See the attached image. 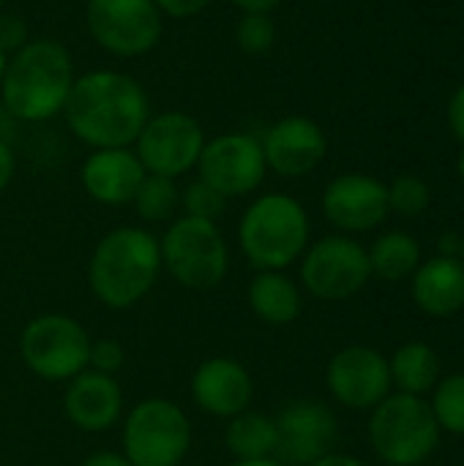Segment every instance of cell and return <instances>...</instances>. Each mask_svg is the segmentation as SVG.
<instances>
[{
    "label": "cell",
    "mask_w": 464,
    "mask_h": 466,
    "mask_svg": "<svg viewBox=\"0 0 464 466\" xmlns=\"http://www.w3.org/2000/svg\"><path fill=\"white\" fill-rule=\"evenodd\" d=\"M90 341L93 339L82 322L68 314L49 311L33 317L22 328L19 358L33 377L49 385H66L88 369Z\"/></svg>",
    "instance_id": "ba28073f"
},
{
    "label": "cell",
    "mask_w": 464,
    "mask_h": 466,
    "mask_svg": "<svg viewBox=\"0 0 464 466\" xmlns=\"http://www.w3.org/2000/svg\"><path fill=\"white\" fill-rule=\"evenodd\" d=\"M369 268L372 276L383 279V281H405L410 279L418 265H421V246L413 235L394 229L380 235L369 248Z\"/></svg>",
    "instance_id": "cb8c5ba5"
},
{
    "label": "cell",
    "mask_w": 464,
    "mask_h": 466,
    "mask_svg": "<svg viewBox=\"0 0 464 466\" xmlns=\"http://www.w3.org/2000/svg\"><path fill=\"white\" fill-rule=\"evenodd\" d=\"M0 8H3V0H0Z\"/></svg>",
    "instance_id": "7bdbcfd3"
},
{
    "label": "cell",
    "mask_w": 464,
    "mask_h": 466,
    "mask_svg": "<svg viewBox=\"0 0 464 466\" xmlns=\"http://www.w3.org/2000/svg\"><path fill=\"white\" fill-rule=\"evenodd\" d=\"M131 205L145 224H170L180 208V191L172 177L145 175Z\"/></svg>",
    "instance_id": "d4e9b609"
},
{
    "label": "cell",
    "mask_w": 464,
    "mask_h": 466,
    "mask_svg": "<svg viewBox=\"0 0 464 466\" xmlns=\"http://www.w3.org/2000/svg\"><path fill=\"white\" fill-rule=\"evenodd\" d=\"M457 167H459V175H462V180H464V150H462V156H459V164H457Z\"/></svg>",
    "instance_id": "60d3db41"
},
{
    "label": "cell",
    "mask_w": 464,
    "mask_h": 466,
    "mask_svg": "<svg viewBox=\"0 0 464 466\" xmlns=\"http://www.w3.org/2000/svg\"><path fill=\"white\" fill-rule=\"evenodd\" d=\"M459 259H462V265H464V235H462V254H459Z\"/></svg>",
    "instance_id": "b9f144b4"
},
{
    "label": "cell",
    "mask_w": 464,
    "mask_h": 466,
    "mask_svg": "<svg viewBox=\"0 0 464 466\" xmlns=\"http://www.w3.org/2000/svg\"><path fill=\"white\" fill-rule=\"evenodd\" d=\"M309 466H366L361 459H356V456H347V453H328L325 459H320V461H314V464Z\"/></svg>",
    "instance_id": "74e56055"
},
{
    "label": "cell",
    "mask_w": 464,
    "mask_h": 466,
    "mask_svg": "<svg viewBox=\"0 0 464 466\" xmlns=\"http://www.w3.org/2000/svg\"><path fill=\"white\" fill-rule=\"evenodd\" d=\"M312 240L306 208L282 191L260 194L238 221V248L254 270H287Z\"/></svg>",
    "instance_id": "277c9868"
},
{
    "label": "cell",
    "mask_w": 464,
    "mask_h": 466,
    "mask_svg": "<svg viewBox=\"0 0 464 466\" xmlns=\"http://www.w3.org/2000/svg\"><path fill=\"white\" fill-rule=\"evenodd\" d=\"M386 188H388V210L407 216V218L421 216L432 202V191L418 175H399Z\"/></svg>",
    "instance_id": "4316f807"
},
{
    "label": "cell",
    "mask_w": 464,
    "mask_h": 466,
    "mask_svg": "<svg viewBox=\"0 0 464 466\" xmlns=\"http://www.w3.org/2000/svg\"><path fill=\"white\" fill-rule=\"evenodd\" d=\"M413 303L435 319H449L464 309V265L457 257L421 262L410 276Z\"/></svg>",
    "instance_id": "ffe728a7"
},
{
    "label": "cell",
    "mask_w": 464,
    "mask_h": 466,
    "mask_svg": "<svg viewBox=\"0 0 464 466\" xmlns=\"http://www.w3.org/2000/svg\"><path fill=\"white\" fill-rule=\"evenodd\" d=\"M260 142L265 167L282 177H304L314 172L328 153V139L320 123L301 115L276 120Z\"/></svg>",
    "instance_id": "e0dca14e"
},
{
    "label": "cell",
    "mask_w": 464,
    "mask_h": 466,
    "mask_svg": "<svg viewBox=\"0 0 464 466\" xmlns=\"http://www.w3.org/2000/svg\"><path fill=\"white\" fill-rule=\"evenodd\" d=\"M276 459L284 466H309L328 453L339 442V420L331 407L298 399L290 401L276 418Z\"/></svg>",
    "instance_id": "5bb4252c"
},
{
    "label": "cell",
    "mask_w": 464,
    "mask_h": 466,
    "mask_svg": "<svg viewBox=\"0 0 464 466\" xmlns=\"http://www.w3.org/2000/svg\"><path fill=\"white\" fill-rule=\"evenodd\" d=\"M63 112L71 134L88 147H131L150 117V101L134 76L98 68L74 79Z\"/></svg>",
    "instance_id": "6da1fadb"
},
{
    "label": "cell",
    "mask_w": 464,
    "mask_h": 466,
    "mask_svg": "<svg viewBox=\"0 0 464 466\" xmlns=\"http://www.w3.org/2000/svg\"><path fill=\"white\" fill-rule=\"evenodd\" d=\"M449 123H451L454 134L464 142V85L451 96V104H449Z\"/></svg>",
    "instance_id": "836d02e7"
},
{
    "label": "cell",
    "mask_w": 464,
    "mask_h": 466,
    "mask_svg": "<svg viewBox=\"0 0 464 466\" xmlns=\"http://www.w3.org/2000/svg\"><path fill=\"white\" fill-rule=\"evenodd\" d=\"M205 142L208 139L197 117L170 109L148 117L134 142V153L148 175L178 180L180 175L197 169Z\"/></svg>",
    "instance_id": "30bf717a"
},
{
    "label": "cell",
    "mask_w": 464,
    "mask_h": 466,
    "mask_svg": "<svg viewBox=\"0 0 464 466\" xmlns=\"http://www.w3.org/2000/svg\"><path fill=\"white\" fill-rule=\"evenodd\" d=\"M235 44L246 55H265L276 44V25L271 14H243L235 25Z\"/></svg>",
    "instance_id": "83f0119b"
},
{
    "label": "cell",
    "mask_w": 464,
    "mask_h": 466,
    "mask_svg": "<svg viewBox=\"0 0 464 466\" xmlns=\"http://www.w3.org/2000/svg\"><path fill=\"white\" fill-rule=\"evenodd\" d=\"M243 14H271L282 0H230Z\"/></svg>",
    "instance_id": "d590c367"
},
{
    "label": "cell",
    "mask_w": 464,
    "mask_h": 466,
    "mask_svg": "<svg viewBox=\"0 0 464 466\" xmlns=\"http://www.w3.org/2000/svg\"><path fill=\"white\" fill-rule=\"evenodd\" d=\"M126 363V352L115 339H98L90 341V355H88V369L98 371V374H109L118 377V371Z\"/></svg>",
    "instance_id": "f546056e"
},
{
    "label": "cell",
    "mask_w": 464,
    "mask_h": 466,
    "mask_svg": "<svg viewBox=\"0 0 464 466\" xmlns=\"http://www.w3.org/2000/svg\"><path fill=\"white\" fill-rule=\"evenodd\" d=\"M5 63H8V55L0 49V82H3V74H5Z\"/></svg>",
    "instance_id": "ab89813d"
},
{
    "label": "cell",
    "mask_w": 464,
    "mask_h": 466,
    "mask_svg": "<svg viewBox=\"0 0 464 466\" xmlns=\"http://www.w3.org/2000/svg\"><path fill=\"white\" fill-rule=\"evenodd\" d=\"M301 289L325 303H342L364 292L372 279L366 248L350 235H328L304 251L298 259Z\"/></svg>",
    "instance_id": "9c48e42d"
},
{
    "label": "cell",
    "mask_w": 464,
    "mask_h": 466,
    "mask_svg": "<svg viewBox=\"0 0 464 466\" xmlns=\"http://www.w3.org/2000/svg\"><path fill=\"white\" fill-rule=\"evenodd\" d=\"M438 248H440V257H457V259H459V254H462V235L446 232V235L440 238Z\"/></svg>",
    "instance_id": "8d00e7d4"
},
{
    "label": "cell",
    "mask_w": 464,
    "mask_h": 466,
    "mask_svg": "<svg viewBox=\"0 0 464 466\" xmlns=\"http://www.w3.org/2000/svg\"><path fill=\"white\" fill-rule=\"evenodd\" d=\"M159 5L161 14L167 16H175V19H189V16H197L202 14L213 0H153Z\"/></svg>",
    "instance_id": "1f68e13d"
},
{
    "label": "cell",
    "mask_w": 464,
    "mask_h": 466,
    "mask_svg": "<svg viewBox=\"0 0 464 466\" xmlns=\"http://www.w3.org/2000/svg\"><path fill=\"white\" fill-rule=\"evenodd\" d=\"M79 466H131L120 451H96L88 459H82Z\"/></svg>",
    "instance_id": "e575fe53"
},
{
    "label": "cell",
    "mask_w": 464,
    "mask_h": 466,
    "mask_svg": "<svg viewBox=\"0 0 464 466\" xmlns=\"http://www.w3.org/2000/svg\"><path fill=\"white\" fill-rule=\"evenodd\" d=\"M230 199H224L213 186H208L205 180H194L180 191V208L183 216L191 218H202V221H219V216L224 213Z\"/></svg>",
    "instance_id": "f1b7e54d"
},
{
    "label": "cell",
    "mask_w": 464,
    "mask_h": 466,
    "mask_svg": "<svg viewBox=\"0 0 464 466\" xmlns=\"http://www.w3.org/2000/svg\"><path fill=\"white\" fill-rule=\"evenodd\" d=\"M325 388L345 410L372 412L394 388L388 358L372 347L350 344L328 360Z\"/></svg>",
    "instance_id": "4fadbf2b"
},
{
    "label": "cell",
    "mask_w": 464,
    "mask_h": 466,
    "mask_svg": "<svg viewBox=\"0 0 464 466\" xmlns=\"http://www.w3.org/2000/svg\"><path fill=\"white\" fill-rule=\"evenodd\" d=\"M63 412L82 434H104L120 426L126 415V396L115 377L85 369L66 382Z\"/></svg>",
    "instance_id": "ac0fdd59"
},
{
    "label": "cell",
    "mask_w": 464,
    "mask_h": 466,
    "mask_svg": "<svg viewBox=\"0 0 464 466\" xmlns=\"http://www.w3.org/2000/svg\"><path fill=\"white\" fill-rule=\"evenodd\" d=\"M189 451L191 420L170 399H142L120 420V453L131 466H180Z\"/></svg>",
    "instance_id": "52a82bcc"
},
{
    "label": "cell",
    "mask_w": 464,
    "mask_h": 466,
    "mask_svg": "<svg viewBox=\"0 0 464 466\" xmlns=\"http://www.w3.org/2000/svg\"><path fill=\"white\" fill-rule=\"evenodd\" d=\"M369 445L388 466L424 464L440 445V426L421 396L391 393L369 415Z\"/></svg>",
    "instance_id": "8992f818"
},
{
    "label": "cell",
    "mask_w": 464,
    "mask_h": 466,
    "mask_svg": "<svg viewBox=\"0 0 464 466\" xmlns=\"http://www.w3.org/2000/svg\"><path fill=\"white\" fill-rule=\"evenodd\" d=\"M388 369H391V382H394L397 393H407V396L424 399L427 393L435 390V385L440 380V358L424 341L402 344L388 358Z\"/></svg>",
    "instance_id": "7402d4cb"
},
{
    "label": "cell",
    "mask_w": 464,
    "mask_h": 466,
    "mask_svg": "<svg viewBox=\"0 0 464 466\" xmlns=\"http://www.w3.org/2000/svg\"><path fill=\"white\" fill-rule=\"evenodd\" d=\"M429 407L440 431L464 437V371L438 380Z\"/></svg>",
    "instance_id": "484cf974"
},
{
    "label": "cell",
    "mask_w": 464,
    "mask_h": 466,
    "mask_svg": "<svg viewBox=\"0 0 464 466\" xmlns=\"http://www.w3.org/2000/svg\"><path fill=\"white\" fill-rule=\"evenodd\" d=\"M161 273L191 292L216 289L230 273V246L216 221L175 216L159 238Z\"/></svg>",
    "instance_id": "5b68a950"
},
{
    "label": "cell",
    "mask_w": 464,
    "mask_h": 466,
    "mask_svg": "<svg viewBox=\"0 0 464 466\" xmlns=\"http://www.w3.org/2000/svg\"><path fill=\"white\" fill-rule=\"evenodd\" d=\"M200 180L213 186L224 199L254 194L265 180L263 142L252 134H222L205 142L197 161Z\"/></svg>",
    "instance_id": "7c38bea8"
},
{
    "label": "cell",
    "mask_w": 464,
    "mask_h": 466,
    "mask_svg": "<svg viewBox=\"0 0 464 466\" xmlns=\"http://www.w3.org/2000/svg\"><path fill=\"white\" fill-rule=\"evenodd\" d=\"M88 30L101 49L139 57L161 38V11L153 0H88Z\"/></svg>",
    "instance_id": "8fae6325"
},
{
    "label": "cell",
    "mask_w": 464,
    "mask_h": 466,
    "mask_svg": "<svg viewBox=\"0 0 464 466\" xmlns=\"http://www.w3.org/2000/svg\"><path fill=\"white\" fill-rule=\"evenodd\" d=\"M14 172H16V158H14V150L8 142L0 139V194L8 188V183L14 180Z\"/></svg>",
    "instance_id": "d6a6232c"
},
{
    "label": "cell",
    "mask_w": 464,
    "mask_h": 466,
    "mask_svg": "<svg viewBox=\"0 0 464 466\" xmlns=\"http://www.w3.org/2000/svg\"><path fill=\"white\" fill-rule=\"evenodd\" d=\"M161 276L159 238L145 227H115L90 251L88 287L109 311L142 303Z\"/></svg>",
    "instance_id": "7a4b0ae2"
},
{
    "label": "cell",
    "mask_w": 464,
    "mask_h": 466,
    "mask_svg": "<svg viewBox=\"0 0 464 466\" xmlns=\"http://www.w3.org/2000/svg\"><path fill=\"white\" fill-rule=\"evenodd\" d=\"M224 445L235 461H254L276 456V420L265 412L246 410L230 420H224Z\"/></svg>",
    "instance_id": "603a6c76"
},
{
    "label": "cell",
    "mask_w": 464,
    "mask_h": 466,
    "mask_svg": "<svg viewBox=\"0 0 464 466\" xmlns=\"http://www.w3.org/2000/svg\"><path fill=\"white\" fill-rule=\"evenodd\" d=\"M74 63L68 49L52 38L27 41L16 49L0 82L3 106L25 123H41L63 112L74 87Z\"/></svg>",
    "instance_id": "3957f363"
},
{
    "label": "cell",
    "mask_w": 464,
    "mask_h": 466,
    "mask_svg": "<svg viewBox=\"0 0 464 466\" xmlns=\"http://www.w3.org/2000/svg\"><path fill=\"white\" fill-rule=\"evenodd\" d=\"M145 167L131 147L93 150L79 167V183L85 194L107 208L131 205L137 188L145 180Z\"/></svg>",
    "instance_id": "d6986e66"
},
{
    "label": "cell",
    "mask_w": 464,
    "mask_h": 466,
    "mask_svg": "<svg viewBox=\"0 0 464 466\" xmlns=\"http://www.w3.org/2000/svg\"><path fill=\"white\" fill-rule=\"evenodd\" d=\"M246 303L260 322L271 328H284L301 317L304 289L284 270H257L249 281Z\"/></svg>",
    "instance_id": "44dd1931"
},
{
    "label": "cell",
    "mask_w": 464,
    "mask_h": 466,
    "mask_svg": "<svg viewBox=\"0 0 464 466\" xmlns=\"http://www.w3.org/2000/svg\"><path fill=\"white\" fill-rule=\"evenodd\" d=\"M232 466H284L276 456H268V459H254V461H235Z\"/></svg>",
    "instance_id": "f35d334b"
},
{
    "label": "cell",
    "mask_w": 464,
    "mask_h": 466,
    "mask_svg": "<svg viewBox=\"0 0 464 466\" xmlns=\"http://www.w3.org/2000/svg\"><path fill=\"white\" fill-rule=\"evenodd\" d=\"M189 396L200 412L216 420H230L254 401V380L249 369L227 355L202 360L189 382Z\"/></svg>",
    "instance_id": "2e32d148"
},
{
    "label": "cell",
    "mask_w": 464,
    "mask_h": 466,
    "mask_svg": "<svg viewBox=\"0 0 464 466\" xmlns=\"http://www.w3.org/2000/svg\"><path fill=\"white\" fill-rule=\"evenodd\" d=\"M388 188L372 175H339L323 191V216L342 235L372 232L388 218Z\"/></svg>",
    "instance_id": "9a60e30c"
},
{
    "label": "cell",
    "mask_w": 464,
    "mask_h": 466,
    "mask_svg": "<svg viewBox=\"0 0 464 466\" xmlns=\"http://www.w3.org/2000/svg\"><path fill=\"white\" fill-rule=\"evenodd\" d=\"M25 38H27V27L22 25V19L14 14H0V49L5 55L16 52L27 44Z\"/></svg>",
    "instance_id": "4dcf8cb0"
}]
</instances>
